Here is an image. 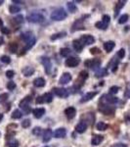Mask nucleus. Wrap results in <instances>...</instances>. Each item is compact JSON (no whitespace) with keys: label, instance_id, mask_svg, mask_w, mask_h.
<instances>
[{"label":"nucleus","instance_id":"46","mask_svg":"<svg viewBox=\"0 0 130 147\" xmlns=\"http://www.w3.org/2000/svg\"><path fill=\"white\" fill-rule=\"evenodd\" d=\"M124 56H125V50L123 48H121L119 51L117 52V57L122 59V58H124Z\"/></svg>","mask_w":130,"mask_h":147},{"label":"nucleus","instance_id":"37","mask_svg":"<svg viewBox=\"0 0 130 147\" xmlns=\"http://www.w3.org/2000/svg\"><path fill=\"white\" fill-rule=\"evenodd\" d=\"M7 146L8 147H19V142L15 139H10L7 142Z\"/></svg>","mask_w":130,"mask_h":147},{"label":"nucleus","instance_id":"5","mask_svg":"<svg viewBox=\"0 0 130 147\" xmlns=\"http://www.w3.org/2000/svg\"><path fill=\"white\" fill-rule=\"evenodd\" d=\"M99 110L104 115H114L115 111V108L112 107V106H109L108 104H102V105H100Z\"/></svg>","mask_w":130,"mask_h":147},{"label":"nucleus","instance_id":"27","mask_svg":"<svg viewBox=\"0 0 130 147\" xmlns=\"http://www.w3.org/2000/svg\"><path fill=\"white\" fill-rule=\"evenodd\" d=\"M68 9H69V11L71 13H75L77 12V5L75 4V2H73V1H71V2H68Z\"/></svg>","mask_w":130,"mask_h":147},{"label":"nucleus","instance_id":"25","mask_svg":"<svg viewBox=\"0 0 130 147\" xmlns=\"http://www.w3.org/2000/svg\"><path fill=\"white\" fill-rule=\"evenodd\" d=\"M31 101V96H26V98H24L23 100L20 102V107L21 108H24L26 107V106H28L30 105V102Z\"/></svg>","mask_w":130,"mask_h":147},{"label":"nucleus","instance_id":"50","mask_svg":"<svg viewBox=\"0 0 130 147\" xmlns=\"http://www.w3.org/2000/svg\"><path fill=\"white\" fill-rule=\"evenodd\" d=\"M125 96L128 97V98H130V82H129V84L127 85L126 91H125Z\"/></svg>","mask_w":130,"mask_h":147},{"label":"nucleus","instance_id":"32","mask_svg":"<svg viewBox=\"0 0 130 147\" xmlns=\"http://www.w3.org/2000/svg\"><path fill=\"white\" fill-rule=\"evenodd\" d=\"M20 11H21V8L16 5H11L10 7H9V12H10L11 14H16V13L20 12Z\"/></svg>","mask_w":130,"mask_h":147},{"label":"nucleus","instance_id":"33","mask_svg":"<svg viewBox=\"0 0 130 147\" xmlns=\"http://www.w3.org/2000/svg\"><path fill=\"white\" fill-rule=\"evenodd\" d=\"M71 49L69 48H62L61 50H60V54H61V56L63 57H68V56L71 54Z\"/></svg>","mask_w":130,"mask_h":147},{"label":"nucleus","instance_id":"52","mask_svg":"<svg viewBox=\"0 0 130 147\" xmlns=\"http://www.w3.org/2000/svg\"><path fill=\"white\" fill-rule=\"evenodd\" d=\"M113 147H127V145H125V144L123 143H116Z\"/></svg>","mask_w":130,"mask_h":147},{"label":"nucleus","instance_id":"4","mask_svg":"<svg viewBox=\"0 0 130 147\" xmlns=\"http://www.w3.org/2000/svg\"><path fill=\"white\" fill-rule=\"evenodd\" d=\"M41 63L44 67V70H45V73L47 74H50L51 71H52V63H51V60L48 57H42L41 58Z\"/></svg>","mask_w":130,"mask_h":147},{"label":"nucleus","instance_id":"16","mask_svg":"<svg viewBox=\"0 0 130 147\" xmlns=\"http://www.w3.org/2000/svg\"><path fill=\"white\" fill-rule=\"evenodd\" d=\"M32 114L36 119H40L45 114V109L44 108H35V109L32 110Z\"/></svg>","mask_w":130,"mask_h":147},{"label":"nucleus","instance_id":"34","mask_svg":"<svg viewBox=\"0 0 130 147\" xmlns=\"http://www.w3.org/2000/svg\"><path fill=\"white\" fill-rule=\"evenodd\" d=\"M9 50H10L11 53H16L18 50V44L15 43V42H11L9 44Z\"/></svg>","mask_w":130,"mask_h":147},{"label":"nucleus","instance_id":"7","mask_svg":"<svg viewBox=\"0 0 130 147\" xmlns=\"http://www.w3.org/2000/svg\"><path fill=\"white\" fill-rule=\"evenodd\" d=\"M80 41H81L82 44H85V45H90L92 43L95 42V37H92L90 35H82L81 38H80Z\"/></svg>","mask_w":130,"mask_h":147},{"label":"nucleus","instance_id":"6","mask_svg":"<svg viewBox=\"0 0 130 147\" xmlns=\"http://www.w3.org/2000/svg\"><path fill=\"white\" fill-rule=\"evenodd\" d=\"M84 65L86 67H88V68H91V69H93V70H96V69H98V68L100 67L101 62L99 60H97V59H93V60H87L86 62L84 63Z\"/></svg>","mask_w":130,"mask_h":147},{"label":"nucleus","instance_id":"55","mask_svg":"<svg viewBox=\"0 0 130 147\" xmlns=\"http://www.w3.org/2000/svg\"><path fill=\"white\" fill-rule=\"evenodd\" d=\"M3 27V22H2V20L0 19V28H2Z\"/></svg>","mask_w":130,"mask_h":147},{"label":"nucleus","instance_id":"51","mask_svg":"<svg viewBox=\"0 0 130 147\" xmlns=\"http://www.w3.org/2000/svg\"><path fill=\"white\" fill-rule=\"evenodd\" d=\"M36 103H37V104L44 103V101H43V98H42V96H38V97H37V99H36Z\"/></svg>","mask_w":130,"mask_h":147},{"label":"nucleus","instance_id":"3","mask_svg":"<svg viewBox=\"0 0 130 147\" xmlns=\"http://www.w3.org/2000/svg\"><path fill=\"white\" fill-rule=\"evenodd\" d=\"M26 20H28L30 23H34V24H36V23H41L44 21V17L42 16L40 13H31V14L28 15V17H26Z\"/></svg>","mask_w":130,"mask_h":147},{"label":"nucleus","instance_id":"57","mask_svg":"<svg viewBox=\"0 0 130 147\" xmlns=\"http://www.w3.org/2000/svg\"><path fill=\"white\" fill-rule=\"evenodd\" d=\"M3 0H0V5H2V4H3Z\"/></svg>","mask_w":130,"mask_h":147},{"label":"nucleus","instance_id":"38","mask_svg":"<svg viewBox=\"0 0 130 147\" xmlns=\"http://www.w3.org/2000/svg\"><path fill=\"white\" fill-rule=\"evenodd\" d=\"M0 61H1L2 63H4V64H10L11 58L7 55H3V56H1V58H0Z\"/></svg>","mask_w":130,"mask_h":147},{"label":"nucleus","instance_id":"26","mask_svg":"<svg viewBox=\"0 0 130 147\" xmlns=\"http://www.w3.org/2000/svg\"><path fill=\"white\" fill-rule=\"evenodd\" d=\"M42 98H43V101L44 103H50L52 102L53 100V94L50 93V92H48V93H45L44 95H42Z\"/></svg>","mask_w":130,"mask_h":147},{"label":"nucleus","instance_id":"54","mask_svg":"<svg viewBox=\"0 0 130 147\" xmlns=\"http://www.w3.org/2000/svg\"><path fill=\"white\" fill-rule=\"evenodd\" d=\"M3 43H4V39H3V37H0V45H2Z\"/></svg>","mask_w":130,"mask_h":147},{"label":"nucleus","instance_id":"9","mask_svg":"<svg viewBox=\"0 0 130 147\" xmlns=\"http://www.w3.org/2000/svg\"><path fill=\"white\" fill-rule=\"evenodd\" d=\"M79 64V60L75 57H69L66 61V66L69 68H75Z\"/></svg>","mask_w":130,"mask_h":147},{"label":"nucleus","instance_id":"17","mask_svg":"<svg viewBox=\"0 0 130 147\" xmlns=\"http://www.w3.org/2000/svg\"><path fill=\"white\" fill-rule=\"evenodd\" d=\"M22 73H23L24 76H32L33 73H34V69H33L32 67L26 66L22 70Z\"/></svg>","mask_w":130,"mask_h":147},{"label":"nucleus","instance_id":"59","mask_svg":"<svg viewBox=\"0 0 130 147\" xmlns=\"http://www.w3.org/2000/svg\"><path fill=\"white\" fill-rule=\"evenodd\" d=\"M0 135H1V133H0Z\"/></svg>","mask_w":130,"mask_h":147},{"label":"nucleus","instance_id":"15","mask_svg":"<svg viewBox=\"0 0 130 147\" xmlns=\"http://www.w3.org/2000/svg\"><path fill=\"white\" fill-rule=\"evenodd\" d=\"M65 114H66V116L68 117L69 119H73V118L75 117V114H77V110L73 107H69L65 110Z\"/></svg>","mask_w":130,"mask_h":147},{"label":"nucleus","instance_id":"22","mask_svg":"<svg viewBox=\"0 0 130 147\" xmlns=\"http://www.w3.org/2000/svg\"><path fill=\"white\" fill-rule=\"evenodd\" d=\"M73 48H75V50L77 51V52L82 51V49H83V44L81 43V41H80V40H77V39L73 40Z\"/></svg>","mask_w":130,"mask_h":147},{"label":"nucleus","instance_id":"44","mask_svg":"<svg viewBox=\"0 0 130 147\" xmlns=\"http://www.w3.org/2000/svg\"><path fill=\"white\" fill-rule=\"evenodd\" d=\"M90 53L93 54V55H96V54H100L101 53V50L98 47H93V48L90 49Z\"/></svg>","mask_w":130,"mask_h":147},{"label":"nucleus","instance_id":"1","mask_svg":"<svg viewBox=\"0 0 130 147\" xmlns=\"http://www.w3.org/2000/svg\"><path fill=\"white\" fill-rule=\"evenodd\" d=\"M51 20L53 21H63L68 17L67 12L63 8H57L51 13Z\"/></svg>","mask_w":130,"mask_h":147},{"label":"nucleus","instance_id":"8","mask_svg":"<svg viewBox=\"0 0 130 147\" xmlns=\"http://www.w3.org/2000/svg\"><path fill=\"white\" fill-rule=\"evenodd\" d=\"M98 94L97 91H91V92H87L86 94H84L83 96L81 97L80 99V102L81 103H84V102H87V101H90L91 99H93L94 97Z\"/></svg>","mask_w":130,"mask_h":147},{"label":"nucleus","instance_id":"40","mask_svg":"<svg viewBox=\"0 0 130 147\" xmlns=\"http://www.w3.org/2000/svg\"><path fill=\"white\" fill-rule=\"evenodd\" d=\"M95 26H96V28H97V29H106L108 28L106 25L103 24L102 21H101V22H97V23L95 24Z\"/></svg>","mask_w":130,"mask_h":147},{"label":"nucleus","instance_id":"45","mask_svg":"<svg viewBox=\"0 0 130 147\" xmlns=\"http://www.w3.org/2000/svg\"><path fill=\"white\" fill-rule=\"evenodd\" d=\"M15 87H16V83L14 82V81H9V82L7 83V88L9 90L15 89Z\"/></svg>","mask_w":130,"mask_h":147},{"label":"nucleus","instance_id":"36","mask_svg":"<svg viewBox=\"0 0 130 147\" xmlns=\"http://www.w3.org/2000/svg\"><path fill=\"white\" fill-rule=\"evenodd\" d=\"M128 19H129V15H127V14H124V15H122V16H120V18L118 19V23L119 24H125L127 21H128Z\"/></svg>","mask_w":130,"mask_h":147},{"label":"nucleus","instance_id":"47","mask_svg":"<svg viewBox=\"0 0 130 147\" xmlns=\"http://www.w3.org/2000/svg\"><path fill=\"white\" fill-rule=\"evenodd\" d=\"M14 76H15V72L12 71V70H9V71L6 72V76H7V78H14Z\"/></svg>","mask_w":130,"mask_h":147},{"label":"nucleus","instance_id":"35","mask_svg":"<svg viewBox=\"0 0 130 147\" xmlns=\"http://www.w3.org/2000/svg\"><path fill=\"white\" fill-rule=\"evenodd\" d=\"M107 76V70L106 69H100L98 71H96V76L97 78H101V76Z\"/></svg>","mask_w":130,"mask_h":147},{"label":"nucleus","instance_id":"20","mask_svg":"<svg viewBox=\"0 0 130 147\" xmlns=\"http://www.w3.org/2000/svg\"><path fill=\"white\" fill-rule=\"evenodd\" d=\"M84 27H83V24H82V21L81 20H77L75 22V24L73 25V29H71V31H78V29H83Z\"/></svg>","mask_w":130,"mask_h":147},{"label":"nucleus","instance_id":"42","mask_svg":"<svg viewBox=\"0 0 130 147\" xmlns=\"http://www.w3.org/2000/svg\"><path fill=\"white\" fill-rule=\"evenodd\" d=\"M22 126L24 128H28V126H30V120H28V119L24 120V121L22 122Z\"/></svg>","mask_w":130,"mask_h":147},{"label":"nucleus","instance_id":"58","mask_svg":"<svg viewBox=\"0 0 130 147\" xmlns=\"http://www.w3.org/2000/svg\"><path fill=\"white\" fill-rule=\"evenodd\" d=\"M44 147H49V146H44Z\"/></svg>","mask_w":130,"mask_h":147},{"label":"nucleus","instance_id":"48","mask_svg":"<svg viewBox=\"0 0 130 147\" xmlns=\"http://www.w3.org/2000/svg\"><path fill=\"white\" fill-rule=\"evenodd\" d=\"M1 33H3V35H9L10 33V29H9L8 28H5V27H2L1 29Z\"/></svg>","mask_w":130,"mask_h":147},{"label":"nucleus","instance_id":"53","mask_svg":"<svg viewBox=\"0 0 130 147\" xmlns=\"http://www.w3.org/2000/svg\"><path fill=\"white\" fill-rule=\"evenodd\" d=\"M13 3H19V4H23V1H18V0H13Z\"/></svg>","mask_w":130,"mask_h":147},{"label":"nucleus","instance_id":"41","mask_svg":"<svg viewBox=\"0 0 130 147\" xmlns=\"http://www.w3.org/2000/svg\"><path fill=\"white\" fill-rule=\"evenodd\" d=\"M41 132H42V128H39V126H36V128H34L32 130V133L34 135H40L41 134Z\"/></svg>","mask_w":130,"mask_h":147},{"label":"nucleus","instance_id":"31","mask_svg":"<svg viewBox=\"0 0 130 147\" xmlns=\"http://www.w3.org/2000/svg\"><path fill=\"white\" fill-rule=\"evenodd\" d=\"M88 78V73L85 71H82L80 72L79 74V80L81 81V83H83V81H85V80H87Z\"/></svg>","mask_w":130,"mask_h":147},{"label":"nucleus","instance_id":"18","mask_svg":"<svg viewBox=\"0 0 130 147\" xmlns=\"http://www.w3.org/2000/svg\"><path fill=\"white\" fill-rule=\"evenodd\" d=\"M53 136V132L50 128H47V130L43 133V142H48L50 141L51 138Z\"/></svg>","mask_w":130,"mask_h":147},{"label":"nucleus","instance_id":"56","mask_svg":"<svg viewBox=\"0 0 130 147\" xmlns=\"http://www.w3.org/2000/svg\"><path fill=\"white\" fill-rule=\"evenodd\" d=\"M2 119H3V114H0V122L2 121Z\"/></svg>","mask_w":130,"mask_h":147},{"label":"nucleus","instance_id":"12","mask_svg":"<svg viewBox=\"0 0 130 147\" xmlns=\"http://www.w3.org/2000/svg\"><path fill=\"white\" fill-rule=\"evenodd\" d=\"M53 92L59 97H67L68 96V91L65 88H60V87H55L53 88Z\"/></svg>","mask_w":130,"mask_h":147},{"label":"nucleus","instance_id":"24","mask_svg":"<svg viewBox=\"0 0 130 147\" xmlns=\"http://www.w3.org/2000/svg\"><path fill=\"white\" fill-rule=\"evenodd\" d=\"M125 3H126V1H124V0H120V1H118L117 3H116V6H115V17L118 15V13H119L120 9H121L123 6L125 5Z\"/></svg>","mask_w":130,"mask_h":147},{"label":"nucleus","instance_id":"49","mask_svg":"<svg viewBox=\"0 0 130 147\" xmlns=\"http://www.w3.org/2000/svg\"><path fill=\"white\" fill-rule=\"evenodd\" d=\"M15 22H17L18 24H22V23L24 22V18H23V16H18V17H16L15 18Z\"/></svg>","mask_w":130,"mask_h":147},{"label":"nucleus","instance_id":"13","mask_svg":"<svg viewBox=\"0 0 130 147\" xmlns=\"http://www.w3.org/2000/svg\"><path fill=\"white\" fill-rule=\"evenodd\" d=\"M87 130V124L85 122H80L75 126V130L78 133H83L85 132V130Z\"/></svg>","mask_w":130,"mask_h":147},{"label":"nucleus","instance_id":"43","mask_svg":"<svg viewBox=\"0 0 130 147\" xmlns=\"http://www.w3.org/2000/svg\"><path fill=\"white\" fill-rule=\"evenodd\" d=\"M118 90H119V87L116 86V85H115V86H112L111 88H110V94H116L118 92Z\"/></svg>","mask_w":130,"mask_h":147},{"label":"nucleus","instance_id":"23","mask_svg":"<svg viewBox=\"0 0 130 147\" xmlns=\"http://www.w3.org/2000/svg\"><path fill=\"white\" fill-rule=\"evenodd\" d=\"M102 141H103V136H102V135H98V134L94 135V136L92 137V139H91L92 145H99Z\"/></svg>","mask_w":130,"mask_h":147},{"label":"nucleus","instance_id":"2","mask_svg":"<svg viewBox=\"0 0 130 147\" xmlns=\"http://www.w3.org/2000/svg\"><path fill=\"white\" fill-rule=\"evenodd\" d=\"M23 38L26 43V48H24V50H28V49H30L35 43V37H33V35L31 33H30V31H28V33H24Z\"/></svg>","mask_w":130,"mask_h":147},{"label":"nucleus","instance_id":"21","mask_svg":"<svg viewBox=\"0 0 130 147\" xmlns=\"http://www.w3.org/2000/svg\"><path fill=\"white\" fill-rule=\"evenodd\" d=\"M115 43L114 41H112V40L107 41V42H105V43H104V49L108 52V53L113 50V49L115 48Z\"/></svg>","mask_w":130,"mask_h":147},{"label":"nucleus","instance_id":"39","mask_svg":"<svg viewBox=\"0 0 130 147\" xmlns=\"http://www.w3.org/2000/svg\"><path fill=\"white\" fill-rule=\"evenodd\" d=\"M110 21H111V18H110V16L108 15H104L103 16V19H102V22L104 25H106V26L108 27L110 24Z\"/></svg>","mask_w":130,"mask_h":147},{"label":"nucleus","instance_id":"14","mask_svg":"<svg viewBox=\"0 0 130 147\" xmlns=\"http://www.w3.org/2000/svg\"><path fill=\"white\" fill-rule=\"evenodd\" d=\"M104 102H106L107 104H115L118 101V99L116 97H113L109 94H106V95L103 96V99H102Z\"/></svg>","mask_w":130,"mask_h":147},{"label":"nucleus","instance_id":"19","mask_svg":"<svg viewBox=\"0 0 130 147\" xmlns=\"http://www.w3.org/2000/svg\"><path fill=\"white\" fill-rule=\"evenodd\" d=\"M45 83L46 81L43 78H37L33 80V85H34L35 87H43L44 85H45Z\"/></svg>","mask_w":130,"mask_h":147},{"label":"nucleus","instance_id":"10","mask_svg":"<svg viewBox=\"0 0 130 147\" xmlns=\"http://www.w3.org/2000/svg\"><path fill=\"white\" fill-rule=\"evenodd\" d=\"M71 78H71V74L69 73H64L61 78H60L59 82L60 84H67V83H69L71 80Z\"/></svg>","mask_w":130,"mask_h":147},{"label":"nucleus","instance_id":"28","mask_svg":"<svg viewBox=\"0 0 130 147\" xmlns=\"http://www.w3.org/2000/svg\"><path fill=\"white\" fill-rule=\"evenodd\" d=\"M67 35V33H65V31H63V33H55V35H53L52 37H50L51 40H57L59 39V38H63L65 37Z\"/></svg>","mask_w":130,"mask_h":147},{"label":"nucleus","instance_id":"30","mask_svg":"<svg viewBox=\"0 0 130 147\" xmlns=\"http://www.w3.org/2000/svg\"><path fill=\"white\" fill-rule=\"evenodd\" d=\"M22 116H23V113L21 112L20 110H15L14 112L12 113V119H15V120H17V119H21Z\"/></svg>","mask_w":130,"mask_h":147},{"label":"nucleus","instance_id":"11","mask_svg":"<svg viewBox=\"0 0 130 147\" xmlns=\"http://www.w3.org/2000/svg\"><path fill=\"white\" fill-rule=\"evenodd\" d=\"M54 136L56 138H63L67 135V130L64 128H57V130L54 132Z\"/></svg>","mask_w":130,"mask_h":147},{"label":"nucleus","instance_id":"29","mask_svg":"<svg viewBox=\"0 0 130 147\" xmlns=\"http://www.w3.org/2000/svg\"><path fill=\"white\" fill-rule=\"evenodd\" d=\"M108 126L106 123H104V122H100V123L97 124V126H96V128H97L98 130H102V132H104V130H106L108 128Z\"/></svg>","mask_w":130,"mask_h":147}]
</instances>
